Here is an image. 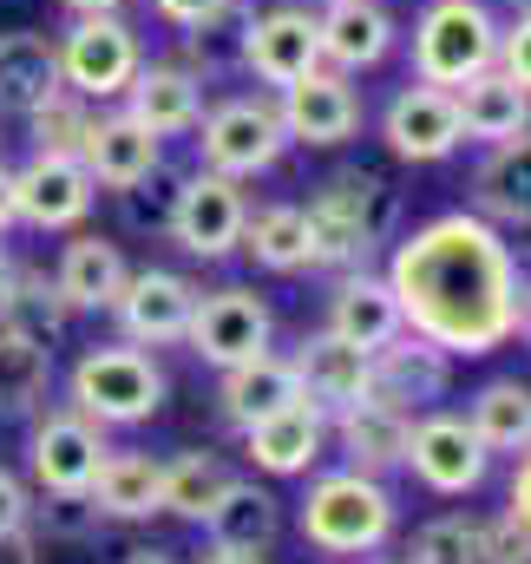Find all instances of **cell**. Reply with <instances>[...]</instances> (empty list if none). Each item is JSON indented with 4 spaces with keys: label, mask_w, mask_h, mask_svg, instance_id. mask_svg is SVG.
Masks as SVG:
<instances>
[{
    "label": "cell",
    "mask_w": 531,
    "mask_h": 564,
    "mask_svg": "<svg viewBox=\"0 0 531 564\" xmlns=\"http://www.w3.org/2000/svg\"><path fill=\"white\" fill-rule=\"evenodd\" d=\"M106 453H112V446H106V426L99 421H86L79 408H46V414L33 421L26 466H33V486H40V492H73V499H86Z\"/></svg>",
    "instance_id": "4fadbf2b"
},
{
    "label": "cell",
    "mask_w": 531,
    "mask_h": 564,
    "mask_svg": "<svg viewBox=\"0 0 531 564\" xmlns=\"http://www.w3.org/2000/svg\"><path fill=\"white\" fill-rule=\"evenodd\" d=\"M86 499H93L99 519H119V525L151 519L158 512V459L151 453H106Z\"/></svg>",
    "instance_id": "d6a6232c"
},
{
    "label": "cell",
    "mask_w": 531,
    "mask_h": 564,
    "mask_svg": "<svg viewBox=\"0 0 531 564\" xmlns=\"http://www.w3.org/2000/svg\"><path fill=\"white\" fill-rule=\"evenodd\" d=\"M197 295L204 289L191 276H177V270H132L126 289H119V302H112V322L126 328V341H138V348H171V341H184Z\"/></svg>",
    "instance_id": "e0dca14e"
},
{
    "label": "cell",
    "mask_w": 531,
    "mask_h": 564,
    "mask_svg": "<svg viewBox=\"0 0 531 564\" xmlns=\"http://www.w3.org/2000/svg\"><path fill=\"white\" fill-rule=\"evenodd\" d=\"M275 119H282L289 144L335 151V144H348L355 132H361L368 106H361V93H355V79H348V73L315 66V73H302L295 86H282V93H275Z\"/></svg>",
    "instance_id": "7c38bea8"
},
{
    "label": "cell",
    "mask_w": 531,
    "mask_h": 564,
    "mask_svg": "<svg viewBox=\"0 0 531 564\" xmlns=\"http://www.w3.org/2000/svg\"><path fill=\"white\" fill-rule=\"evenodd\" d=\"M59 7H66V13H119L126 0H59Z\"/></svg>",
    "instance_id": "7dc6e473"
},
{
    "label": "cell",
    "mask_w": 531,
    "mask_h": 564,
    "mask_svg": "<svg viewBox=\"0 0 531 564\" xmlns=\"http://www.w3.org/2000/svg\"><path fill=\"white\" fill-rule=\"evenodd\" d=\"M308 210V237H315V270H368L381 243H394L400 224V191L381 171H335L315 184Z\"/></svg>",
    "instance_id": "7a4b0ae2"
},
{
    "label": "cell",
    "mask_w": 531,
    "mask_h": 564,
    "mask_svg": "<svg viewBox=\"0 0 531 564\" xmlns=\"http://www.w3.org/2000/svg\"><path fill=\"white\" fill-rule=\"evenodd\" d=\"M394 519H400L394 492L375 473H355V466L308 479L302 512H295L302 545L322 552V558H368V552H381L394 539Z\"/></svg>",
    "instance_id": "3957f363"
},
{
    "label": "cell",
    "mask_w": 531,
    "mask_h": 564,
    "mask_svg": "<svg viewBox=\"0 0 531 564\" xmlns=\"http://www.w3.org/2000/svg\"><path fill=\"white\" fill-rule=\"evenodd\" d=\"M295 401H308V394H302V375H295V361L275 355V348H263L257 361L224 368V381H217V408H224V421L237 426V433L269 421V414H282V408H295Z\"/></svg>",
    "instance_id": "603a6c76"
},
{
    "label": "cell",
    "mask_w": 531,
    "mask_h": 564,
    "mask_svg": "<svg viewBox=\"0 0 531 564\" xmlns=\"http://www.w3.org/2000/svg\"><path fill=\"white\" fill-rule=\"evenodd\" d=\"M315 33H322V66H335V73H375L388 53H394L400 26L394 13L381 7V0H328L322 13H315Z\"/></svg>",
    "instance_id": "ffe728a7"
},
{
    "label": "cell",
    "mask_w": 531,
    "mask_h": 564,
    "mask_svg": "<svg viewBox=\"0 0 531 564\" xmlns=\"http://www.w3.org/2000/svg\"><path fill=\"white\" fill-rule=\"evenodd\" d=\"M53 394V348H33L20 335H0V421L40 414Z\"/></svg>",
    "instance_id": "d590c367"
},
{
    "label": "cell",
    "mask_w": 531,
    "mask_h": 564,
    "mask_svg": "<svg viewBox=\"0 0 531 564\" xmlns=\"http://www.w3.org/2000/svg\"><path fill=\"white\" fill-rule=\"evenodd\" d=\"M407 473L426 492H440V499H466V492L486 486L492 453L479 446V433L466 426V414L426 408V414H413V433H407Z\"/></svg>",
    "instance_id": "30bf717a"
},
{
    "label": "cell",
    "mask_w": 531,
    "mask_h": 564,
    "mask_svg": "<svg viewBox=\"0 0 531 564\" xmlns=\"http://www.w3.org/2000/svg\"><path fill=\"white\" fill-rule=\"evenodd\" d=\"M506 7H512V13H531V0H506Z\"/></svg>",
    "instance_id": "816d5d0a"
},
{
    "label": "cell",
    "mask_w": 531,
    "mask_h": 564,
    "mask_svg": "<svg viewBox=\"0 0 531 564\" xmlns=\"http://www.w3.org/2000/svg\"><path fill=\"white\" fill-rule=\"evenodd\" d=\"M282 151H289V132H282L269 93H230V99L204 106V119H197V158H204V171H224L237 184L275 171Z\"/></svg>",
    "instance_id": "8992f818"
},
{
    "label": "cell",
    "mask_w": 531,
    "mask_h": 564,
    "mask_svg": "<svg viewBox=\"0 0 531 564\" xmlns=\"http://www.w3.org/2000/svg\"><path fill=\"white\" fill-rule=\"evenodd\" d=\"M466 426L479 433V446L486 453H531V388L519 375H506V381H486L479 394H473V408H466Z\"/></svg>",
    "instance_id": "e575fe53"
},
{
    "label": "cell",
    "mask_w": 531,
    "mask_h": 564,
    "mask_svg": "<svg viewBox=\"0 0 531 564\" xmlns=\"http://www.w3.org/2000/svg\"><path fill=\"white\" fill-rule=\"evenodd\" d=\"M13 224H20V191H13V171L0 164V237H7Z\"/></svg>",
    "instance_id": "bcb514c9"
},
{
    "label": "cell",
    "mask_w": 531,
    "mask_h": 564,
    "mask_svg": "<svg viewBox=\"0 0 531 564\" xmlns=\"http://www.w3.org/2000/svg\"><path fill=\"white\" fill-rule=\"evenodd\" d=\"M407 564H479V519L466 512H440L413 532Z\"/></svg>",
    "instance_id": "74e56055"
},
{
    "label": "cell",
    "mask_w": 531,
    "mask_h": 564,
    "mask_svg": "<svg viewBox=\"0 0 531 564\" xmlns=\"http://www.w3.org/2000/svg\"><path fill=\"white\" fill-rule=\"evenodd\" d=\"M295 375H302V394L322 408V414H342V408H355V401H368V355L361 348H348L342 335H308L295 355Z\"/></svg>",
    "instance_id": "83f0119b"
},
{
    "label": "cell",
    "mask_w": 531,
    "mask_h": 564,
    "mask_svg": "<svg viewBox=\"0 0 531 564\" xmlns=\"http://www.w3.org/2000/svg\"><path fill=\"white\" fill-rule=\"evenodd\" d=\"M13 191H20V224L26 230H79L99 204L93 171L79 158H59V151H33L13 171Z\"/></svg>",
    "instance_id": "9a60e30c"
},
{
    "label": "cell",
    "mask_w": 531,
    "mask_h": 564,
    "mask_svg": "<svg viewBox=\"0 0 531 564\" xmlns=\"http://www.w3.org/2000/svg\"><path fill=\"white\" fill-rule=\"evenodd\" d=\"M237 250H250L257 270H269V276H302V270H315L308 210H302V204H263V210H250Z\"/></svg>",
    "instance_id": "1f68e13d"
},
{
    "label": "cell",
    "mask_w": 531,
    "mask_h": 564,
    "mask_svg": "<svg viewBox=\"0 0 531 564\" xmlns=\"http://www.w3.org/2000/svg\"><path fill=\"white\" fill-rule=\"evenodd\" d=\"M184 341H191L197 361H210V368L224 375V368H237V361H257L269 341H275V315H269V302L257 295V289L230 282V289L197 295Z\"/></svg>",
    "instance_id": "9c48e42d"
},
{
    "label": "cell",
    "mask_w": 531,
    "mask_h": 564,
    "mask_svg": "<svg viewBox=\"0 0 531 564\" xmlns=\"http://www.w3.org/2000/svg\"><path fill=\"white\" fill-rule=\"evenodd\" d=\"M204 564H263V552H217V545H210Z\"/></svg>",
    "instance_id": "c3c4849f"
},
{
    "label": "cell",
    "mask_w": 531,
    "mask_h": 564,
    "mask_svg": "<svg viewBox=\"0 0 531 564\" xmlns=\"http://www.w3.org/2000/svg\"><path fill=\"white\" fill-rule=\"evenodd\" d=\"M446 388H453V355L413 328H400L388 348L368 355V394L400 414H426L433 401H446Z\"/></svg>",
    "instance_id": "2e32d148"
},
{
    "label": "cell",
    "mask_w": 531,
    "mask_h": 564,
    "mask_svg": "<svg viewBox=\"0 0 531 564\" xmlns=\"http://www.w3.org/2000/svg\"><path fill=\"white\" fill-rule=\"evenodd\" d=\"M400 328V302L388 276H375V270H342L335 276V295H328V335H342L348 348H361V355H375V348H388Z\"/></svg>",
    "instance_id": "7402d4cb"
},
{
    "label": "cell",
    "mask_w": 531,
    "mask_h": 564,
    "mask_svg": "<svg viewBox=\"0 0 531 564\" xmlns=\"http://www.w3.org/2000/svg\"><path fill=\"white\" fill-rule=\"evenodd\" d=\"M388 289L400 302V322L446 348L453 361L499 355L506 341L531 335V289L525 263L473 210L426 217L413 237H400L388 257Z\"/></svg>",
    "instance_id": "6da1fadb"
},
{
    "label": "cell",
    "mask_w": 531,
    "mask_h": 564,
    "mask_svg": "<svg viewBox=\"0 0 531 564\" xmlns=\"http://www.w3.org/2000/svg\"><path fill=\"white\" fill-rule=\"evenodd\" d=\"M53 46H59L66 93H79L86 106H119L132 73L144 66V46H138L126 13H73V26Z\"/></svg>",
    "instance_id": "52a82bcc"
},
{
    "label": "cell",
    "mask_w": 531,
    "mask_h": 564,
    "mask_svg": "<svg viewBox=\"0 0 531 564\" xmlns=\"http://www.w3.org/2000/svg\"><path fill=\"white\" fill-rule=\"evenodd\" d=\"M79 164L93 171V184H99V191H112V197H119V191L144 184V177L164 164V139H151L126 106H112V112H93L86 144H79Z\"/></svg>",
    "instance_id": "ac0fdd59"
},
{
    "label": "cell",
    "mask_w": 531,
    "mask_h": 564,
    "mask_svg": "<svg viewBox=\"0 0 531 564\" xmlns=\"http://www.w3.org/2000/svg\"><path fill=\"white\" fill-rule=\"evenodd\" d=\"M126 276H132V270H126L119 243H106V237H73V243L59 250L53 289H59V302H66L73 315H112Z\"/></svg>",
    "instance_id": "4316f807"
},
{
    "label": "cell",
    "mask_w": 531,
    "mask_h": 564,
    "mask_svg": "<svg viewBox=\"0 0 531 564\" xmlns=\"http://www.w3.org/2000/svg\"><path fill=\"white\" fill-rule=\"evenodd\" d=\"M381 144L394 151L400 164H440V158H453L466 144L453 93L426 86V79H407L388 99V112H381Z\"/></svg>",
    "instance_id": "5bb4252c"
},
{
    "label": "cell",
    "mask_w": 531,
    "mask_h": 564,
    "mask_svg": "<svg viewBox=\"0 0 531 564\" xmlns=\"http://www.w3.org/2000/svg\"><path fill=\"white\" fill-rule=\"evenodd\" d=\"M33 519H40L46 539H93L99 532L93 499H73V492H46V506H33Z\"/></svg>",
    "instance_id": "ab89813d"
},
{
    "label": "cell",
    "mask_w": 531,
    "mask_h": 564,
    "mask_svg": "<svg viewBox=\"0 0 531 564\" xmlns=\"http://www.w3.org/2000/svg\"><path fill=\"white\" fill-rule=\"evenodd\" d=\"M506 512H519L531 525V453H519V466H512V492H506Z\"/></svg>",
    "instance_id": "f6af8a7d"
},
{
    "label": "cell",
    "mask_w": 531,
    "mask_h": 564,
    "mask_svg": "<svg viewBox=\"0 0 531 564\" xmlns=\"http://www.w3.org/2000/svg\"><path fill=\"white\" fill-rule=\"evenodd\" d=\"M486 66H499V13L486 0H426L413 20V79L453 93Z\"/></svg>",
    "instance_id": "5b68a950"
},
{
    "label": "cell",
    "mask_w": 531,
    "mask_h": 564,
    "mask_svg": "<svg viewBox=\"0 0 531 564\" xmlns=\"http://www.w3.org/2000/svg\"><path fill=\"white\" fill-rule=\"evenodd\" d=\"M7 270H13V263H7V243H0V282H7Z\"/></svg>",
    "instance_id": "f907efd6"
},
{
    "label": "cell",
    "mask_w": 531,
    "mask_h": 564,
    "mask_svg": "<svg viewBox=\"0 0 531 564\" xmlns=\"http://www.w3.org/2000/svg\"><path fill=\"white\" fill-rule=\"evenodd\" d=\"M204 532H210L217 552H269L275 532H282V499L269 486H257V479H230L224 499L210 506Z\"/></svg>",
    "instance_id": "f546056e"
},
{
    "label": "cell",
    "mask_w": 531,
    "mask_h": 564,
    "mask_svg": "<svg viewBox=\"0 0 531 564\" xmlns=\"http://www.w3.org/2000/svg\"><path fill=\"white\" fill-rule=\"evenodd\" d=\"M119 106L132 112L151 139H184L204 119V79L191 66H177V59H144Z\"/></svg>",
    "instance_id": "d6986e66"
},
{
    "label": "cell",
    "mask_w": 531,
    "mask_h": 564,
    "mask_svg": "<svg viewBox=\"0 0 531 564\" xmlns=\"http://www.w3.org/2000/svg\"><path fill=\"white\" fill-rule=\"evenodd\" d=\"M243 0H151V13L164 20V26H177V33H210L217 20H230Z\"/></svg>",
    "instance_id": "60d3db41"
},
{
    "label": "cell",
    "mask_w": 531,
    "mask_h": 564,
    "mask_svg": "<svg viewBox=\"0 0 531 564\" xmlns=\"http://www.w3.org/2000/svg\"><path fill=\"white\" fill-rule=\"evenodd\" d=\"M126 564H177V558H164V552H138V558H126Z\"/></svg>",
    "instance_id": "681fc988"
},
{
    "label": "cell",
    "mask_w": 531,
    "mask_h": 564,
    "mask_svg": "<svg viewBox=\"0 0 531 564\" xmlns=\"http://www.w3.org/2000/svg\"><path fill=\"white\" fill-rule=\"evenodd\" d=\"M66 408H79L86 421L99 426H138L164 408V368L138 348V341H106V348H86L73 361V381H66Z\"/></svg>",
    "instance_id": "277c9868"
},
{
    "label": "cell",
    "mask_w": 531,
    "mask_h": 564,
    "mask_svg": "<svg viewBox=\"0 0 531 564\" xmlns=\"http://www.w3.org/2000/svg\"><path fill=\"white\" fill-rule=\"evenodd\" d=\"M237 66L257 86H295L302 73L322 66V33L308 7H243V33H237Z\"/></svg>",
    "instance_id": "8fae6325"
},
{
    "label": "cell",
    "mask_w": 531,
    "mask_h": 564,
    "mask_svg": "<svg viewBox=\"0 0 531 564\" xmlns=\"http://www.w3.org/2000/svg\"><path fill=\"white\" fill-rule=\"evenodd\" d=\"M0 564H40V532H33V525L0 532Z\"/></svg>",
    "instance_id": "ee69618b"
},
{
    "label": "cell",
    "mask_w": 531,
    "mask_h": 564,
    "mask_svg": "<svg viewBox=\"0 0 531 564\" xmlns=\"http://www.w3.org/2000/svg\"><path fill=\"white\" fill-rule=\"evenodd\" d=\"M473 217L492 230H531V132L506 144H486L473 164Z\"/></svg>",
    "instance_id": "cb8c5ba5"
},
{
    "label": "cell",
    "mask_w": 531,
    "mask_h": 564,
    "mask_svg": "<svg viewBox=\"0 0 531 564\" xmlns=\"http://www.w3.org/2000/svg\"><path fill=\"white\" fill-rule=\"evenodd\" d=\"M66 322H73V308L59 302L46 270H7V282H0V335H20L33 348H59Z\"/></svg>",
    "instance_id": "4dcf8cb0"
},
{
    "label": "cell",
    "mask_w": 531,
    "mask_h": 564,
    "mask_svg": "<svg viewBox=\"0 0 531 564\" xmlns=\"http://www.w3.org/2000/svg\"><path fill=\"white\" fill-rule=\"evenodd\" d=\"M479 564H531V525L519 512L479 519Z\"/></svg>",
    "instance_id": "f35d334b"
},
{
    "label": "cell",
    "mask_w": 531,
    "mask_h": 564,
    "mask_svg": "<svg viewBox=\"0 0 531 564\" xmlns=\"http://www.w3.org/2000/svg\"><path fill=\"white\" fill-rule=\"evenodd\" d=\"M322 7H328V0H322Z\"/></svg>",
    "instance_id": "f5cc1de1"
},
{
    "label": "cell",
    "mask_w": 531,
    "mask_h": 564,
    "mask_svg": "<svg viewBox=\"0 0 531 564\" xmlns=\"http://www.w3.org/2000/svg\"><path fill=\"white\" fill-rule=\"evenodd\" d=\"M328 433H335V446H342V459L355 466V473H394L407 466V433H413V414H400L388 401H355V408H342V414H328Z\"/></svg>",
    "instance_id": "d4e9b609"
},
{
    "label": "cell",
    "mask_w": 531,
    "mask_h": 564,
    "mask_svg": "<svg viewBox=\"0 0 531 564\" xmlns=\"http://www.w3.org/2000/svg\"><path fill=\"white\" fill-rule=\"evenodd\" d=\"M224 486H230V466H224L217 453L191 446V453H177L171 466H158V512H171V519H184V525H204L210 506L224 499Z\"/></svg>",
    "instance_id": "836d02e7"
},
{
    "label": "cell",
    "mask_w": 531,
    "mask_h": 564,
    "mask_svg": "<svg viewBox=\"0 0 531 564\" xmlns=\"http://www.w3.org/2000/svg\"><path fill=\"white\" fill-rule=\"evenodd\" d=\"M453 106H459V132L473 144H506L531 132V93L519 79H506L499 66H486L466 86H453Z\"/></svg>",
    "instance_id": "484cf974"
},
{
    "label": "cell",
    "mask_w": 531,
    "mask_h": 564,
    "mask_svg": "<svg viewBox=\"0 0 531 564\" xmlns=\"http://www.w3.org/2000/svg\"><path fill=\"white\" fill-rule=\"evenodd\" d=\"M499 73H506V79H519V86L531 93V13L499 20Z\"/></svg>",
    "instance_id": "b9f144b4"
},
{
    "label": "cell",
    "mask_w": 531,
    "mask_h": 564,
    "mask_svg": "<svg viewBox=\"0 0 531 564\" xmlns=\"http://www.w3.org/2000/svg\"><path fill=\"white\" fill-rule=\"evenodd\" d=\"M59 46L53 33H33V26H13L0 33V112L26 119L33 106H46L59 93Z\"/></svg>",
    "instance_id": "f1b7e54d"
},
{
    "label": "cell",
    "mask_w": 531,
    "mask_h": 564,
    "mask_svg": "<svg viewBox=\"0 0 531 564\" xmlns=\"http://www.w3.org/2000/svg\"><path fill=\"white\" fill-rule=\"evenodd\" d=\"M13 525H33V492L20 473L0 466V532H13Z\"/></svg>",
    "instance_id": "7bdbcfd3"
},
{
    "label": "cell",
    "mask_w": 531,
    "mask_h": 564,
    "mask_svg": "<svg viewBox=\"0 0 531 564\" xmlns=\"http://www.w3.org/2000/svg\"><path fill=\"white\" fill-rule=\"evenodd\" d=\"M322 446H328V414H322L315 401H295V408L269 414V421L243 426V453H250V466L269 473V479H302V473H315Z\"/></svg>",
    "instance_id": "44dd1931"
},
{
    "label": "cell",
    "mask_w": 531,
    "mask_h": 564,
    "mask_svg": "<svg viewBox=\"0 0 531 564\" xmlns=\"http://www.w3.org/2000/svg\"><path fill=\"white\" fill-rule=\"evenodd\" d=\"M86 126H93V106H86L79 93H66V86H59L46 106L26 112V139H33V151H59V158H79Z\"/></svg>",
    "instance_id": "8d00e7d4"
},
{
    "label": "cell",
    "mask_w": 531,
    "mask_h": 564,
    "mask_svg": "<svg viewBox=\"0 0 531 564\" xmlns=\"http://www.w3.org/2000/svg\"><path fill=\"white\" fill-rule=\"evenodd\" d=\"M243 224H250V197L237 177L224 171H191L177 177V204H171V243L197 263H224L237 243H243Z\"/></svg>",
    "instance_id": "ba28073f"
}]
</instances>
